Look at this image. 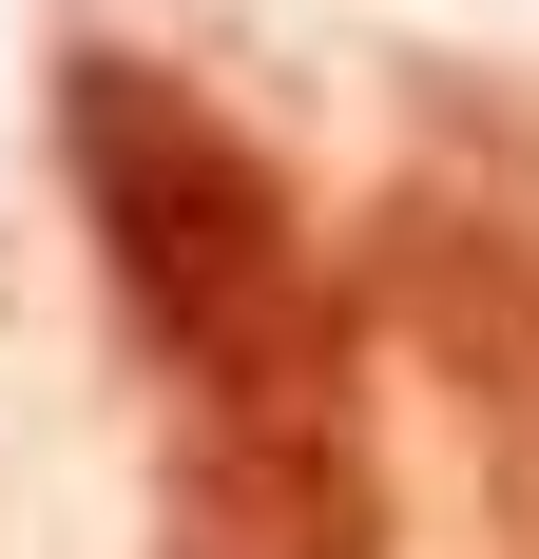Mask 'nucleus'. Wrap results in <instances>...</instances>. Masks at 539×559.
Returning a JSON list of instances; mask_svg holds the SVG:
<instances>
[{"label":"nucleus","mask_w":539,"mask_h":559,"mask_svg":"<svg viewBox=\"0 0 539 559\" xmlns=\"http://www.w3.org/2000/svg\"><path fill=\"white\" fill-rule=\"evenodd\" d=\"M58 174H77V231H97V289L155 405H327L367 386V309L327 271L309 193L213 78H173L135 39L58 58Z\"/></svg>","instance_id":"1"},{"label":"nucleus","mask_w":539,"mask_h":559,"mask_svg":"<svg viewBox=\"0 0 539 559\" xmlns=\"http://www.w3.org/2000/svg\"><path fill=\"white\" fill-rule=\"evenodd\" d=\"M385 444L367 386L327 405H173L155 425V559H385Z\"/></svg>","instance_id":"2"},{"label":"nucleus","mask_w":539,"mask_h":559,"mask_svg":"<svg viewBox=\"0 0 539 559\" xmlns=\"http://www.w3.org/2000/svg\"><path fill=\"white\" fill-rule=\"evenodd\" d=\"M520 463H539V405H520Z\"/></svg>","instance_id":"3"}]
</instances>
